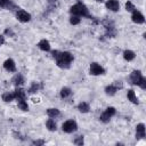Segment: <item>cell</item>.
Listing matches in <instances>:
<instances>
[{
	"label": "cell",
	"mask_w": 146,
	"mask_h": 146,
	"mask_svg": "<svg viewBox=\"0 0 146 146\" xmlns=\"http://www.w3.org/2000/svg\"><path fill=\"white\" fill-rule=\"evenodd\" d=\"M51 54H52V57L56 60L57 66L60 67V68H65V70L66 68H70L71 64L74 60V57H73V55L70 51L54 50V51H51Z\"/></svg>",
	"instance_id": "obj_1"
},
{
	"label": "cell",
	"mask_w": 146,
	"mask_h": 146,
	"mask_svg": "<svg viewBox=\"0 0 146 146\" xmlns=\"http://www.w3.org/2000/svg\"><path fill=\"white\" fill-rule=\"evenodd\" d=\"M70 13L71 15H75L79 17H86V18H91V19L94 18L89 13L88 7L82 2H76L75 5H73L70 8Z\"/></svg>",
	"instance_id": "obj_2"
},
{
	"label": "cell",
	"mask_w": 146,
	"mask_h": 146,
	"mask_svg": "<svg viewBox=\"0 0 146 146\" xmlns=\"http://www.w3.org/2000/svg\"><path fill=\"white\" fill-rule=\"evenodd\" d=\"M129 80L131 84L138 86L141 89H146V79L144 78V75L139 70H133L129 75Z\"/></svg>",
	"instance_id": "obj_3"
},
{
	"label": "cell",
	"mask_w": 146,
	"mask_h": 146,
	"mask_svg": "<svg viewBox=\"0 0 146 146\" xmlns=\"http://www.w3.org/2000/svg\"><path fill=\"white\" fill-rule=\"evenodd\" d=\"M115 114H116V110H115V107H113V106H108V107L100 114L99 120H100V122H103V123H108L110 120H111Z\"/></svg>",
	"instance_id": "obj_4"
},
{
	"label": "cell",
	"mask_w": 146,
	"mask_h": 146,
	"mask_svg": "<svg viewBox=\"0 0 146 146\" xmlns=\"http://www.w3.org/2000/svg\"><path fill=\"white\" fill-rule=\"evenodd\" d=\"M62 130L66 133H73L78 130V123L74 120H67L62 124Z\"/></svg>",
	"instance_id": "obj_5"
},
{
	"label": "cell",
	"mask_w": 146,
	"mask_h": 146,
	"mask_svg": "<svg viewBox=\"0 0 146 146\" xmlns=\"http://www.w3.org/2000/svg\"><path fill=\"white\" fill-rule=\"evenodd\" d=\"M103 24H104L105 30H106L105 35H106L107 38H114V36L116 35V30H115L114 23H113V22H111V21L105 19V21H103Z\"/></svg>",
	"instance_id": "obj_6"
},
{
	"label": "cell",
	"mask_w": 146,
	"mask_h": 146,
	"mask_svg": "<svg viewBox=\"0 0 146 146\" xmlns=\"http://www.w3.org/2000/svg\"><path fill=\"white\" fill-rule=\"evenodd\" d=\"M89 73H90L91 75H94V76L103 75V74H105V68H104L100 64H98V63L94 62V63H91V64H90Z\"/></svg>",
	"instance_id": "obj_7"
},
{
	"label": "cell",
	"mask_w": 146,
	"mask_h": 146,
	"mask_svg": "<svg viewBox=\"0 0 146 146\" xmlns=\"http://www.w3.org/2000/svg\"><path fill=\"white\" fill-rule=\"evenodd\" d=\"M16 18H17V21H19L21 23H27V22L31 21V14L27 13L26 10H24V9L18 8V9L16 10Z\"/></svg>",
	"instance_id": "obj_8"
},
{
	"label": "cell",
	"mask_w": 146,
	"mask_h": 146,
	"mask_svg": "<svg viewBox=\"0 0 146 146\" xmlns=\"http://www.w3.org/2000/svg\"><path fill=\"white\" fill-rule=\"evenodd\" d=\"M131 21L133 23H136V24H144L145 23V17L139 10L135 9L132 11V14H131Z\"/></svg>",
	"instance_id": "obj_9"
},
{
	"label": "cell",
	"mask_w": 146,
	"mask_h": 146,
	"mask_svg": "<svg viewBox=\"0 0 146 146\" xmlns=\"http://www.w3.org/2000/svg\"><path fill=\"white\" fill-rule=\"evenodd\" d=\"M105 7L111 11H119L120 9V2L119 0H107L105 2Z\"/></svg>",
	"instance_id": "obj_10"
},
{
	"label": "cell",
	"mask_w": 146,
	"mask_h": 146,
	"mask_svg": "<svg viewBox=\"0 0 146 146\" xmlns=\"http://www.w3.org/2000/svg\"><path fill=\"white\" fill-rule=\"evenodd\" d=\"M145 136H146L145 124L144 123H138L136 125V138L137 139H144Z\"/></svg>",
	"instance_id": "obj_11"
},
{
	"label": "cell",
	"mask_w": 146,
	"mask_h": 146,
	"mask_svg": "<svg viewBox=\"0 0 146 146\" xmlns=\"http://www.w3.org/2000/svg\"><path fill=\"white\" fill-rule=\"evenodd\" d=\"M3 68L7 71V72H16V64L14 62V59L11 58H8L3 62Z\"/></svg>",
	"instance_id": "obj_12"
},
{
	"label": "cell",
	"mask_w": 146,
	"mask_h": 146,
	"mask_svg": "<svg viewBox=\"0 0 146 146\" xmlns=\"http://www.w3.org/2000/svg\"><path fill=\"white\" fill-rule=\"evenodd\" d=\"M0 8L1 9H8V10L18 9L17 6L11 0H0Z\"/></svg>",
	"instance_id": "obj_13"
},
{
	"label": "cell",
	"mask_w": 146,
	"mask_h": 146,
	"mask_svg": "<svg viewBox=\"0 0 146 146\" xmlns=\"http://www.w3.org/2000/svg\"><path fill=\"white\" fill-rule=\"evenodd\" d=\"M11 82H13V84H14L15 87H21L22 84H24L25 79H24V76H23L21 73H17V74H15V75L13 76Z\"/></svg>",
	"instance_id": "obj_14"
},
{
	"label": "cell",
	"mask_w": 146,
	"mask_h": 146,
	"mask_svg": "<svg viewBox=\"0 0 146 146\" xmlns=\"http://www.w3.org/2000/svg\"><path fill=\"white\" fill-rule=\"evenodd\" d=\"M38 47H39V49L42 50V51H50V49H51L50 42H49L48 40H46V39L40 40V41L38 42Z\"/></svg>",
	"instance_id": "obj_15"
},
{
	"label": "cell",
	"mask_w": 146,
	"mask_h": 146,
	"mask_svg": "<svg viewBox=\"0 0 146 146\" xmlns=\"http://www.w3.org/2000/svg\"><path fill=\"white\" fill-rule=\"evenodd\" d=\"M42 88H43V84L41 82H32L30 88L27 89V94H35L36 91H39Z\"/></svg>",
	"instance_id": "obj_16"
},
{
	"label": "cell",
	"mask_w": 146,
	"mask_h": 146,
	"mask_svg": "<svg viewBox=\"0 0 146 146\" xmlns=\"http://www.w3.org/2000/svg\"><path fill=\"white\" fill-rule=\"evenodd\" d=\"M119 90V88L114 84V83H112V84H108V86H106L105 87V94L107 95V96H114L115 94H116V91Z\"/></svg>",
	"instance_id": "obj_17"
},
{
	"label": "cell",
	"mask_w": 146,
	"mask_h": 146,
	"mask_svg": "<svg viewBox=\"0 0 146 146\" xmlns=\"http://www.w3.org/2000/svg\"><path fill=\"white\" fill-rule=\"evenodd\" d=\"M127 98H128V100H130L132 104H138L139 102H138V98H137V96H136V92H135V90H132V89H129L128 90V92H127Z\"/></svg>",
	"instance_id": "obj_18"
},
{
	"label": "cell",
	"mask_w": 146,
	"mask_h": 146,
	"mask_svg": "<svg viewBox=\"0 0 146 146\" xmlns=\"http://www.w3.org/2000/svg\"><path fill=\"white\" fill-rule=\"evenodd\" d=\"M17 106L19 110H22L24 112L29 111V104L26 102V98H18L17 99Z\"/></svg>",
	"instance_id": "obj_19"
},
{
	"label": "cell",
	"mask_w": 146,
	"mask_h": 146,
	"mask_svg": "<svg viewBox=\"0 0 146 146\" xmlns=\"http://www.w3.org/2000/svg\"><path fill=\"white\" fill-rule=\"evenodd\" d=\"M15 98V92L14 91H6L2 94V100L6 102V103H9V102H13Z\"/></svg>",
	"instance_id": "obj_20"
},
{
	"label": "cell",
	"mask_w": 146,
	"mask_h": 146,
	"mask_svg": "<svg viewBox=\"0 0 146 146\" xmlns=\"http://www.w3.org/2000/svg\"><path fill=\"white\" fill-rule=\"evenodd\" d=\"M47 115L51 119H55V117H58L60 115V112L58 108H55V107H49L47 110Z\"/></svg>",
	"instance_id": "obj_21"
},
{
	"label": "cell",
	"mask_w": 146,
	"mask_h": 146,
	"mask_svg": "<svg viewBox=\"0 0 146 146\" xmlns=\"http://www.w3.org/2000/svg\"><path fill=\"white\" fill-rule=\"evenodd\" d=\"M123 58H124L125 60H128V62H131V60H133V59L136 58V54H135L132 50L127 49V50L123 51Z\"/></svg>",
	"instance_id": "obj_22"
},
{
	"label": "cell",
	"mask_w": 146,
	"mask_h": 146,
	"mask_svg": "<svg viewBox=\"0 0 146 146\" xmlns=\"http://www.w3.org/2000/svg\"><path fill=\"white\" fill-rule=\"evenodd\" d=\"M46 128H47L49 131H56V130H57V124H56L55 120L51 119V117L48 119L47 122H46Z\"/></svg>",
	"instance_id": "obj_23"
},
{
	"label": "cell",
	"mask_w": 146,
	"mask_h": 146,
	"mask_svg": "<svg viewBox=\"0 0 146 146\" xmlns=\"http://www.w3.org/2000/svg\"><path fill=\"white\" fill-rule=\"evenodd\" d=\"M14 92H15V98L16 99H18V98H26V92L21 87H16V89L14 90Z\"/></svg>",
	"instance_id": "obj_24"
},
{
	"label": "cell",
	"mask_w": 146,
	"mask_h": 146,
	"mask_svg": "<svg viewBox=\"0 0 146 146\" xmlns=\"http://www.w3.org/2000/svg\"><path fill=\"white\" fill-rule=\"evenodd\" d=\"M78 110H79L80 113H88V112L90 111V106H89L88 103L81 102V103H79V105H78Z\"/></svg>",
	"instance_id": "obj_25"
},
{
	"label": "cell",
	"mask_w": 146,
	"mask_h": 146,
	"mask_svg": "<svg viewBox=\"0 0 146 146\" xmlns=\"http://www.w3.org/2000/svg\"><path fill=\"white\" fill-rule=\"evenodd\" d=\"M72 95V89L68 87H64L60 89V97L62 98H68Z\"/></svg>",
	"instance_id": "obj_26"
},
{
	"label": "cell",
	"mask_w": 146,
	"mask_h": 146,
	"mask_svg": "<svg viewBox=\"0 0 146 146\" xmlns=\"http://www.w3.org/2000/svg\"><path fill=\"white\" fill-rule=\"evenodd\" d=\"M80 22H81V17H79V16L72 15V16L70 17V23H71L72 25H78V24H80Z\"/></svg>",
	"instance_id": "obj_27"
},
{
	"label": "cell",
	"mask_w": 146,
	"mask_h": 146,
	"mask_svg": "<svg viewBox=\"0 0 146 146\" xmlns=\"http://www.w3.org/2000/svg\"><path fill=\"white\" fill-rule=\"evenodd\" d=\"M135 9H136V7H135V5H133L131 1H127V2H125V10H127V11H131V13H132Z\"/></svg>",
	"instance_id": "obj_28"
},
{
	"label": "cell",
	"mask_w": 146,
	"mask_h": 146,
	"mask_svg": "<svg viewBox=\"0 0 146 146\" xmlns=\"http://www.w3.org/2000/svg\"><path fill=\"white\" fill-rule=\"evenodd\" d=\"M83 136H78L75 139H74V144L75 145H79V146H82L83 145Z\"/></svg>",
	"instance_id": "obj_29"
},
{
	"label": "cell",
	"mask_w": 146,
	"mask_h": 146,
	"mask_svg": "<svg viewBox=\"0 0 146 146\" xmlns=\"http://www.w3.org/2000/svg\"><path fill=\"white\" fill-rule=\"evenodd\" d=\"M5 34L10 35V36H15V33H14V31H13L10 27H7V29L5 30Z\"/></svg>",
	"instance_id": "obj_30"
},
{
	"label": "cell",
	"mask_w": 146,
	"mask_h": 146,
	"mask_svg": "<svg viewBox=\"0 0 146 146\" xmlns=\"http://www.w3.org/2000/svg\"><path fill=\"white\" fill-rule=\"evenodd\" d=\"M31 144L32 145H44V140H33Z\"/></svg>",
	"instance_id": "obj_31"
},
{
	"label": "cell",
	"mask_w": 146,
	"mask_h": 146,
	"mask_svg": "<svg viewBox=\"0 0 146 146\" xmlns=\"http://www.w3.org/2000/svg\"><path fill=\"white\" fill-rule=\"evenodd\" d=\"M3 43H5V35L0 34V46H2Z\"/></svg>",
	"instance_id": "obj_32"
},
{
	"label": "cell",
	"mask_w": 146,
	"mask_h": 146,
	"mask_svg": "<svg viewBox=\"0 0 146 146\" xmlns=\"http://www.w3.org/2000/svg\"><path fill=\"white\" fill-rule=\"evenodd\" d=\"M95 1H97V2H104V0H95Z\"/></svg>",
	"instance_id": "obj_33"
}]
</instances>
